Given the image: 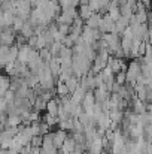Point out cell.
<instances>
[{
	"label": "cell",
	"instance_id": "6da1fadb",
	"mask_svg": "<svg viewBox=\"0 0 152 154\" xmlns=\"http://www.w3.org/2000/svg\"><path fill=\"white\" fill-rule=\"evenodd\" d=\"M143 73H142V66H140V63H139V60L136 58V60H131L130 63H128V66H127V69H125V76H127V82H130V84H136L137 82V79L142 76Z\"/></svg>",
	"mask_w": 152,
	"mask_h": 154
},
{
	"label": "cell",
	"instance_id": "7a4b0ae2",
	"mask_svg": "<svg viewBox=\"0 0 152 154\" xmlns=\"http://www.w3.org/2000/svg\"><path fill=\"white\" fill-rule=\"evenodd\" d=\"M107 67H109L115 75L119 73V72H125V69H127L124 60H122V58H116V57H109V60H107Z\"/></svg>",
	"mask_w": 152,
	"mask_h": 154
},
{
	"label": "cell",
	"instance_id": "3957f363",
	"mask_svg": "<svg viewBox=\"0 0 152 154\" xmlns=\"http://www.w3.org/2000/svg\"><path fill=\"white\" fill-rule=\"evenodd\" d=\"M82 109L87 112V114H93V109H94V106H96V97H94V93L93 91H88L87 94H85V97H84V100H82Z\"/></svg>",
	"mask_w": 152,
	"mask_h": 154
},
{
	"label": "cell",
	"instance_id": "277c9868",
	"mask_svg": "<svg viewBox=\"0 0 152 154\" xmlns=\"http://www.w3.org/2000/svg\"><path fill=\"white\" fill-rule=\"evenodd\" d=\"M100 30L103 35H106V33H113L115 32V21L107 15V14H104L103 15V20H101V24H100Z\"/></svg>",
	"mask_w": 152,
	"mask_h": 154
},
{
	"label": "cell",
	"instance_id": "5b68a950",
	"mask_svg": "<svg viewBox=\"0 0 152 154\" xmlns=\"http://www.w3.org/2000/svg\"><path fill=\"white\" fill-rule=\"evenodd\" d=\"M40 151H42V154L58 151V150H57V147L54 145V139H52V132L43 136V139H42V147H40Z\"/></svg>",
	"mask_w": 152,
	"mask_h": 154
},
{
	"label": "cell",
	"instance_id": "8992f818",
	"mask_svg": "<svg viewBox=\"0 0 152 154\" xmlns=\"http://www.w3.org/2000/svg\"><path fill=\"white\" fill-rule=\"evenodd\" d=\"M101 20H103V15L100 12H94L87 21H85V27L88 29H93V30H99L101 24Z\"/></svg>",
	"mask_w": 152,
	"mask_h": 154
},
{
	"label": "cell",
	"instance_id": "52a82bcc",
	"mask_svg": "<svg viewBox=\"0 0 152 154\" xmlns=\"http://www.w3.org/2000/svg\"><path fill=\"white\" fill-rule=\"evenodd\" d=\"M67 136H69L67 132H66V130H61V129L52 132V139H54V145L57 147V150L61 148V145L64 144V141L67 139Z\"/></svg>",
	"mask_w": 152,
	"mask_h": 154
},
{
	"label": "cell",
	"instance_id": "ba28073f",
	"mask_svg": "<svg viewBox=\"0 0 152 154\" xmlns=\"http://www.w3.org/2000/svg\"><path fill=\"white\" fill-rule=\"evenodd\" d=\"M128 26H130V20L125 18V17H121L118 21H115V32L121 36V35L128 29Z\"/></svg>",
	"mask_w": 152,
	"mask_h": 154
},
{
	"label": "cell",
	"instance_id": "9c48e42d",
	"mask_svg": "<svg viewBox=\"0 0 152 154\" xmlns=\"http://www.w3.org/2000/svg\"><path fill=\"white\" fill-rule=\"evenodd\" d=\"M55 93H57V96L60 99H64V97H70L72 96V93L69 91V87L66 85V82H60V81L55 85Z\"/></svg>",
	"mask_w": 152,
	"mask_h": 154
},
{
	"label": "cell",
	"instance_id": "30bf717a",
	"mask_svg": "<svg viewBox=\"0 0 152 154\" xmlns=\"http://www.w3.org/2000/svg\"><path fill=\"white\" fill-rule=\"evenodd\" d=\"M75 148H76V142H75V139H73L72 136H67V139H66L64 144L61 145L60 151H61L63 154H69V153H72Z\"/></svg>",
	"mask_w": 152,
	"mask_h": 154
},
{
	"label": "cell",
	"instance_id": "8fae6325",
	"mask_svg": "<svg viewBox=\"0 0 152 154\" xmlns=\"http://www.w3.org/2000/svg\"><path fill=\"white\" fill-rule=\"evenodd\" d=\"M58 109H60V100L58 99H51L49 102L46 103V114L57 117L58 115Z\"/></svg>",
	"mask_w": 152,
	"mask_h": 154
},
{
	"label": "cell",
	"instance_id": "7c38bea8",
	"mask_svg": "<svg viewBox=\"0 0 152 154\" xmlns=\"http://www.w3.org/2000/svg\"><path fill=\"white\" fill-rule=\"evenodd\" d=\"M19 35H21V36H24L27 41H28L31 36H34V27L31 26V23H30V21H25V23H24V26H22V29H21Z\"/></svg>",
	"mask_w": 152,
	"mask_h": 154
},
{
	"label": "cell",
	"instance_id": "4fadbf2b",
	"mask_svg": "<svg viewBox=\"0 0 152 154\" xmlns=\"http://www.w3.org/2000/svg\"><path fill=\"white\" fill-rule=\"evenodd\" d=\"M109 118L112 123L115 124H121V121L124 120V111H119V109H110L109 111Z\"/></svg>",
	"mask_w": 152,
	"mask_h": 154
},
{
	"label": "cell",
	"instance_id": "5bb4252c",
	"mask_svg": "<svg viewBox=\"0 0 152 154\" xmlns=\"http://www.w3.org/2000/svg\"><path fill=\"white\" fill-rule=\"evenodd\" d=\"M48 67H49V72L52 73L54 78H58V76H60V73H61V66H60L58 58H52L49 63H48Z\"/></svg>",
	"mask_w": 152,
	"mask_h": 154
},
{
	"label": "cell",
	"instance_id": "9a60e30c",
	"mask_svg": "<svg viewBox=\"0 0 152 154\" xmlns=\"http://www.w3.org/2000/svg\"><path fill=\"white\" fill-rule=\"evenodd\" d=\"M21 115H7L6 117V127H19L22 124Z\"/></svg>",
	"mask_w": 152,
	"mask_h": 154
},
{
	"label": "cell",
	"instance_id": "2e32d148",
	"mask_svg": "<svg viewBox=\"0 0 152 154\" xmlns=\"http://www.w3.org/2000/svg\"><path fill=\"white\" fill-rule=\"evenodd\" d=\"M88 91H85L81 85L72 93V102H75V103H78V105H81L82 103V100H84V97H85V94H87Z\"/></svg>",
	"mask_w": 152,
	"mask_h": 154
},
{
	"label": "cell",
	"instance_id": "e0dca14e",
	"mask_svg": "<svg viewBox=\"0 0 152 154\" xmlns=\"http://www.w3.org/2000/svg\"><path fill=\"white\" fill-rule=\"evenodd\" d=\"M94 14V11L91 9V6L88 5V6H79V12H78V17L79 18H82L84 21H87L91 15Z\"/></svg>",
	"mask_w": 152,
	"mask_h": 154
},
{
	"label": "cell",
	"instance_id": "ac0fdd59",
	"mask_svg": "<svg viewBox=\"0 0 152 154\" xmlns=\"http://www.w3.org/2000/svg\"><path fill=\"white\" fill-rule=\"evenodd\" d=\"M18 51H19V48H18L16 45L9 47V52H7V61H6V64H9V63H15V61L18 60Z\"/></svg>",
	"mask_w": 152,
	"mask_h": 154
},
{
	"label": "cell",
	"instance_id": "d6986e66",
	"mask_svg": "<svg viewBox=\"0 0 152 154\" xmlns=\"http://www.w3.org/2000/svg\"><path fill=\"white\" fill-rule=\"evenodd\" d=\"M79 82H81V79H79L76 75H73V76H70V78L66 81V85L69 87V91H70V93H73V91L79 87Z\"/></svg>",
	"mask_w": 152,
	"mask_h": 154
},
{
	"label": "cell",
	"instance_id": "ffe728a7",
	"mask_svg": "<svg viewBox=\"0 0 152 154\" xmlns=\"http://www.w3.org/2000/svg\"><path fill=\"white\" fill-rule=\"evenodd\" d=\"M46 103L40 96H37L36 97V100H34V103H33V111L34 112H40V111H45L46 109Z\"/></svg>",
	"mask_w": 152,
	"mask_h": 154
},
{
	"label": "cell",
	"instance_id": "44dd1931",
	"mask_svg": "<svg viewBox=\"0 0 152 154\" xmlns=\"http://www.w3.org/2000/svg\"><path fill=\"white\" fill-rule=\"evenodd\" d=\"M24 20H21L19 17H16L15 15V20H13V24H12V29L15 30V33H19L21 32V29H22V26H24Z\"/></svg>",
	"mask_w": 152,
	"mask_h": 154
},
{
	"label": "cell",
	"instance_id": "7402d4cb",
	"mask_svg": "<svg viewBox=\"0 0 152 154\" xmlns=\"http://www.w3.org/2000/svg\"><path fill=\"white\" fill-rule=\"evenodd\" d=\"M51 126H48L45 121H39V133H40V136H45V135H48V133H51Z\"/></svg>",
	"mask_w": 152,
	"mask_h": 154
},
{
	"label": "cell",
	"instance_id": "603a6c76",
	"mask_svg": "<svg viewBox=\"0 0 152 154\" xmlns=\"http://www.w3.org/2000/svg\"><path fill=\"white\" fill-rule=\"evenodd\" d=\"M39 55H40V58L45 61V63H49L51 60H52V55H51V52L48 48H43V50H40L39 51Z\"/></svg>",
	"mask_w": 152,
	"mask_h": 154
},
{
	"label": "cell",
	"instance_id": "cb8c5ba5",
	"mask_svg": "<svg viewBox=\"0 0 152 154\" xmlns=\"http://www.w3.org/2000/svg\"><path fill=\"white\" fill-rule=\"evenodd\" d=\"M127 82V76H125V72H119L115 75V84L118 85H124Z\"/></svg>",
	"mask_w": 152,
	"mask_h": 154
},
{
	"label": "cell",
	"instance_id": "d4e9b609",
	"mask_svg": "<svg viewBox=\"0 0 152 154\" xmlns=\"http://www.w3.org/2000/svg\"><path fill=\"white\" fill-rule=\"evenodd\" d=\"M42 139H43V136H40V135H36V136H33V138H31V142H30V145H31L33 148H40V147H42Z\"/></svg>",
	"mask_w": 152,
	"mask_h": 154
},
{
	"label": "cell",
	"instance_id": "484cf974",
	"mask_svg": "<svg viewBox=\"0 0 152 154\" xmlns=\"http://www.w3.org/2000/svg\"><path fill=\"white\" fill-rule=\"evenodd\" d=\"M15 99H16V94H15V91H12V90H9L6 94H4V100L7 105H13L15 103Z\"/></svg>",
	"mask_w": 152,
	"mask_h": 154
},
{
	"label": "cell",
	"instance_id": "4316f807",
	"mask_svg": "<svg viewBox=\"0 0 152 154\" xmlns=\"http://www.w3.org/2000/svg\"><path fill=\"white\" fill-rule=\"evenodd\" d=\"M6 109H7V103L4 97H0V114H6Z\"/></svg>",
	"mask_w": 152,
	"mask_h": 154
},
{
	"label": "cell",
	"instance_id": "83f0119b",
	"mask_svg": "<svg viewBox=\"0 0 152 154\" xmlns=\"http://www.w3.org/2000/svg\"><path fill=\"white\" fill-rule=\"evenodd\" d=\"M69 154H85V151L82 150V148H79V147H76L72 153H69Z\"/></svg>",
	"mask_w": 152,
	"mask_h": 154
},
{
	"label": "cell",
	"instance_id": "f1b7e54d",
	"mask_svg": "<svg viewBox=\"0 0 152 154\" xmlns=\"http://www.w3.org/2000/svg\"><path fill=\"white\" fill-rule=\"evenodd\" d=\"M0 3H1V0H0Z\"/></svg>",
	"mask_w": 152,
	"mask_h": 154
},
{
	"label": "cell",
	"instance_id": "f546056e",
	"mask_svg": "<svg viewBox=\"0 0 152 154\" xmlns=\"http://www.w3.org/2000/svg\"><path fill=\"white\" fill-rule=\"evenodd\" d=\"M0 150H1V147H0Z\"/></svg>",
	"mask_w": 152,
	"mask_h": 154
},
{
	"label": "cell",
	"instance_id": "4dcf8cb0",
	"mask_svg": "<svg viewBox=\"0 0 152 154\" xmlns=\"http://www.w3.org/2000/svg\"><path fill=\"white\" fill-rule=\"evenodd\" d=\"M58 2H61V0H58Z\"/></svg>",
	"mask_w": 152,
	"mask_h": 154
}]
</instances>
